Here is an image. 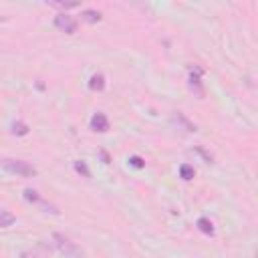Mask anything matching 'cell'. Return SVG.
Segmentation results:
<instances>
[{
  "mask_svg": "<svg viewBox=\"0 0 258 258\" xmlns=\"http://www.w3.org/2000/svg\"><path fill=\"white\" fill-rule=\"evenodd\" d=\"M75 171L81 173L83 177H91V171H89V167L85 165V161H75Z\"/></svg>",
  "mask_w": 258,
  "mask_h": 258,
  "instance_id": "cell-14",
  "label": "cell"
},
{
  "mask_svg": "<svg viewBox=\"0 0 258 258\" xmlns=\"http://www.w3.org/2000/svg\"><path fill=\"white\" fill-rule=\"evenodd\" d=\"M0 165H2L8 173L20 175V177H34V175H36V167L30 165L28 161H22V159H2Z\"/></svg>",
  "mask_w": 258,
  "mask_h": 258,
  "instance_id": "cell-1",
  "label": "cell"
},
{
  "mask_svg": "<svg viewBox=\"0 0 258 258\" xmlns=\"http://www.w3.org/2000/svg\"><path fill=\"white\" fill-rule=\"evenodd\" d=\"M171 123H179L181 127H183V131H187V133H191V131H196V125H191L181 113H175L173 115V119H171Z\"/></svg>",
  "mask_w": 258,
  "mask_h": 258,
  "instance_id": "cell-9",
  "label": "cell"
},
{
  "mask_svg": "<svg viewBox=\"0 0 258 258\" xmlns=\"http://www.w3.org/2000/svg\"><path fill=\"white\" fill-rule=\"evenodd\" d=\"M194 175H196V169H194L189 163H183V165H179V177H181V179L189 181V179H194Z\"/></svg>",
  "mask_w": 258,
  "mask_h": 258,
  "instance_id": "cell-11",
  "label": "cell"
},
{
  "mask_svg": "<svg viewBox=\"0 0 258 258\" xmlns=\"http://www.w3.org/2000/svg\"><path fill=\"white\" fill-rule=\"evenodd\" d=\"M89 89H91V91H103V89H105V77H103L101 73L93 75V77L89 79Z\"/></svg>",
  "mask_w": 258,
  "mask_h": 258,
  "instance_id": "cell-7",
  "label": "cell"
},
{
  "mask_svg": "<svg viewBox=\"0 0 258 258\" xmlns=\"http://www.w3.org/2000/svg\"><path fill=\"white\" fill-rule=\"evenodd\" d=\"M24 200H26V202H30V204H38L40 208H44V212H52V214H58V210H56L52 204H48L46 200H42V196H40L36 189H30V187H26V189H24Z\"/></svg>",
  "mask_w": 258,
  "mask_h": 258,
  "instance_id": "cell-4",
  "label": "cell"
},
{
  "mask_svg": "<svg viewBox=\"0 0 258 258\" xmlns=\"http://www.w3.org/2000/svg\"><path fill=\"white\" fill-rule=\"evenodd\" d=\"M48 6H54V8H60V10H67V8H77L79 2H48Z\"/></svg>",
  "mask_w": 258,
  "mask_h": 258,
  "instance_id": "cell-15",
  "label": "cell"
},
{
  "mask_svg": "<svg viewBox=\"0 0 258 258\" xmlns=\"http://www.w3.org/2000/svg\"><path fill=\"white\" fill-rule=\"evenodd\" d=\"M16 222V216L10 214L8 210H0V228H8Z\"/></svg>",
  "mask_w": 258,
  "mask_h": 258,
  "instance_id": "cell-10",
  "label": "cell"
},
{
  "mask_svg": "<svg viewBox=\"0 0 258 258\" xmlns=\"http://www.w3.org/2000/svg\"><path fill=\"white\" fill-rule=\"evenodd\" d=\"M20 258H38L36 254H32V252H22L20 254Z\"/></svg>",
  "mask_w": 258,
  "mask_h": 258,
  "instance_id": "cell-17",
  "label": "cell"
},
{
  "mask_svg": "<svg viewBox=\"0 0 258 258\" xmlns=\"http://www.w3.org/2000/svg\"><path fill=\"white\" fill-rule=\"evenodd\" d=\"M91 129L97 131V133L109 131V119H107V115H105V113H95V115L91 117Z\"/></svg>",
  "mask_w": 258,
  "mask_h": 258,
  "instance_id": "cell-5",
  "label": "cell"
},
{
  "mask_svg": "<svg viewBox=\"0 0 258 258\" xmlns=\"http://www.w3.org/2000/svg\"><path fill=\"white\" fill-rule=\"evenodd\" d=\"M81 18L85 20V22H99L101 20V12H97V10H83L81 12Z\"/></svg>",
  "mask_w": 258,
  "mask_h": 258,
  "instance_id": "cell-12",
  "label": "cell"
},
{
  "mask_svg": "<svg viewBox=\"0 0 258 258\" xmlns=\"http://www.w3.org/2000/svg\"><path fill=\"white\" fill-rule=\"evenodd\" d=\"M200 75H202V69H194L191 73H189V81H187V85H189V89L198 95V97H204V87H202V81H200Z\"/></svg>",
  "mask_w": 258,
  "mask_h": 258,
  "instance_id": "cell-6",
  "label": "cell"
},
{
  "mask_svg": "<svg viewBox=\"0 0 258 258\" xmlns=\"http://www.w3.org/2000/svg\"><path fill=\"white\" fill-rule=\"evenodd\" d=\"M196 226H198V230L204 232L206 236H214V224H212L208 218H200V220L196 222Z\"/></svg>",
  "mask_w": 258,
  "mask_h": 258,
  "instance_id": "cell-8",
  "label": "cell"
},
{
  "mask_svg": "<svg viewBox=\"0 0 258 258\" xmlns=\"http://www.w3.org/2000/svg\"><path fill=\"white\" fill-rule=\"evenodd\" d=\"M52 240H54V244H56V248L67 256V258H83V252H81V248L75 244V242H71L67 236H62V234H52Z\"/></svg>",
  "mask_w": 258,
  "mask_h": 258,
  "instance_id": "cell-2",
  "label": "cell"
},
{
  "mask_svg": "<svg viewBox=\"0 0 258 258\" xmlns=\"http://www.w3.org/2000/svg\"><path fill=\"white\" fill-rule=\"evenodd\" d=\"M12 133L14 135H26L28 133V125L22 123V121H14L12 123Z\"/></svg>",
  "mask_w": 258,
  "mask_h": 258,
  "instance_id": "cell-13",
  "label": "cell"
},
{
  "mask_svg": "<svg viewBox=\"0 0 258 258\" xmlns=\"http://www.w3.org/2000/svg\"><path fill=\"white\" fill-rule=\"evenodd\" d=\"M129 165H133V167L141 169V167H145V161H143L139 155H131V157H129Z\"/></svg>",
  "mask_w": 258,
  "mask_h": 258,
  "instance_id": "cell-16",
  "label": "cell"
},
{
  "mask_svg": "<svg viewBox=\"0 0 258 258\" xmlns=\"http://www.w3.org/2000/svg\"><path fill=\"white\" fill-rule=\"evenodd\" d=\"M54 26H56L60 32H67V34H75V32H77V26H79V22H77L73 16H69V14L60 12V14H56V16H54Z\"/></svg>",
  "mask_w": 258,
  "mask_h": 258,
  "instance_id": "cell-3",
  "label": "cell"
}]
</instances>
